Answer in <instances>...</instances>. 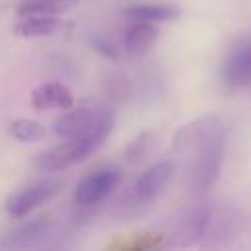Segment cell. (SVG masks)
<instances>
[{"mask_svg":"<svg viewBox=\"0 0 251 251\" xmlns=\"http://www.w3.org/2000/svg\"><path fill=\"white\" fill-rule=\"evenodd\" d=\"M98 147H100V143L88 135L63 139L61 145H55V147L43 151L41 155H37L35 167L43 173H57V171H63V169L82 161Z\"/></svg>","mask_w":251,"mask_h":251,"instance_id":"cell-3","label":"cell"},{"mask_svg":"<svg viewBox=\"0 0 251 251\" xmlns=\"http://www.w3.org/2000/svg\"><path fill=\"white\" fill-rule=\"evenodd\" d=\"M120 178H122L120 171L118 169H112V167L98 169V171L90 173L88 176H84L76 184L75 194H73L75 204L84 206V208H90V206L100 204L120 184Z\"/></svg>","mask_w":251,"mask_h":251,"instance_id":"cell-4","label":"cell"},{"mask_svg":"<svg viewBox=\"0 0 251 251\" xmlns=\"http://www.w3.org/2000/svg\"><path fill=\"white\" fill-rule=\"evenodd\" d=\"M10 135L22 143H31V141H39L45 137V126H41L39 122L35 120H29V118H20V120H14L8 127Z\"/></svg>","mask_w":251,"mask_h":251,"instance_id":"cell-15","label":"cell"},{"mask_svg":"<svg viewBox=\"0 0 251 251\" xmlns=\"http://www.w3.org/2000/svg\"><path fill=\"white\" fill-rule=\"evenodd\" d=\"M114 127V114L108 108H78L65 114L55 124V133L61 139H71L78 135H90L98 143H104Z\"/></svg>","mask_w":251,"mask_h":251,"instance_id":"cell-2","label":"cell"},{"mask_svg":"<svg viewBox=\"0 0 251 251\" xmlns=\"http://www.w3.org/2000/svg\"><path fill=\"white\" fill-rule=\"evenodd\" d=\"M88 43H90V47L94 49V51H98L102 57H106V59H116L120 53H118V49L108 41V39H104V37H100V35H90L88 37Z\"/></svg>","mask_w":251,"mask_h":251,"instance_id":"cell-17","label":"cell"},{"mask_svg":"<svg viewBox=\"0 0 251 251\" xmlns=\"http://www.w3.org/2000/svg\"><path fill=\"white\" fill-rule=\"evenodd\" d=\"M78 6V0H25L18 6V16H59Z\"/></svg>","mask_w":251,"mask_h":251,"instance_id":"cell-14","label":"cell"},{"mask_svg":"<svg viewBox=\"0 0 251 251\" xmlns=\"http://www.w3.org/2000/svg\"><path fill=\"white\" fill-rule=\"evenodd\" d=\"M224 82L229 88H245L251 78V45L247 39L235 43L222 67Z\"/></svg>","mask_w":251,"mask_h":251,"instance_id":"cell-7","label":"cell"},{"mask_svg":"<svg viewBox=\"0 0 251 251\" xmlns=\"http://www.w3.org/2000/svg\"><path fill=\"white\" fill-rule=\"evenodd\" d=\"M69 27L71 24L55 16H22V20L14 25V31L22 37H47Z\"/></svg>","mask_w":251,"mask_h":251,"instance_id":"cell-10","label":"cell"},{"mask_svg":"<svg viewBox=\"0 0 251 251\" xmlns=\"http://www.w3.org/2000/svg\"><path fill=\"white\" fill-rule=\"evenodd\" d=\"M157 33L159 31L153 25V22H135L133 25L127 27L126 37H124V49H126V53H129V55H141L157 39Z\"/></svg>","mask_w":251,"mask_h":251,"instance_id":"cell-11","label":"cell"},{"mask_svg":"<svg viewBox=\"0 0 251 251\" xmlns=\"http://www.w3.org/2000/svg\"><path fill=\"white\" fill-rule=\"evenodd\" d=\"M173 173H175V165L171 161H163V163H157L151 169H147L135 182L137 200H141V202L153 200L167 186V182L171 180Z\"/></svg>","mask_w":251,"mask_h":251,"instance_id":"cell-8","label":"cell"},{"mask_svg":"<svg viewBox=\"0 0 251 251\" xmlns=\"http://www.w3.org/2000/svg\"><path fill=\"white\" fill-rule=\"evenodd\" d=\"M210 222H212V210H210V206H206V204L192 206L186 212L184 220H182V235H184V239L186 241H196V239L204 237Z\"/></svg>","mask_w":251,"mask_h":251,"instance_id":"cell-13","label":"cell"},{"mask_svg":"<svg viewBox=\"0 0 251 251\" xmlns=\"http://www.w3.org/2000/svg\"><path fill=\"white\" fill-rule=\"evenodd\" d=\"M57 231V222L53 218H37L25 224L16 226L8 233L2 235L0 247H31L49 239Z\"/></svg>","mask_w":251,"mask_h":251,"instance_id":"cell-6","label":"cell"},{"mask_svg":"<svg viewBox=\"0 0 251 251\" xmlns=\"http://www.w3.org/2000/svg\"><path fill=\"white\" fill-rule=\"evenodd\" d=\"M173 147L186 163L192 188L204 192L218 180L222 171L226 126L216 114H204L176 133Z\"/></svg>","mask_w":251,"mask_h":251,"instance_id":"cell-1","label":"cell"},{"mask_svg":"<svg viewBox=\"0 0 251 251\" xmlns=\"http://www.w3.org/2000/svg\"><path fill=\"white\" fill-rule=\"evenodd\" d=\"M124 14L133 22H169L178 18V8L171 4H135L126 8Z\"/></svg>","mask_w":251,"mask_h":251,"instance_id":"cell-12","label":"cell"},{"mask_svg":"<svg viewBox=\"0 0 251 251\" xmlns=\"http://www.w3.org/2000/svg\"><path fill=\"white\" fill-rule=\"evenodd\" d=\"M155 139H153V133L151 131H141L127 147H126V159L129 163H137L141 161L145 155L151 153V147H153Z\"/></svg>","mask_w":251,"mask_h":251,"instance_id":"cell-16","label":"cell"},{"mask_svg":"<svg viewBox=\"0 0 251 251\" xmlns=\"http://www.w3.org/2000/svg\"><path fill=\"white\" fill-rule=\"evenodd\" d=\"M31 104L35 110H67L73 106V92L61 82H43L31 92Z\"/></svg>","mask_w":251,"mask_h":251,"instance_id":"cell-9","label":"cell"},{"mask_svg":"<svg viewBox=\"0 0 251 251\" xmlns=\"http://www.w3.org/2000/svg\"><path fill=\"white\" fill-rule=\"evenodd\" d=\"M59 186L61 184L57 180H39V182L27 184L20 190H14L6 198L4 210L10 218H24L39 204L51 200L59 192Z\"/></svg>","mask_w":251,"mask_h":251,"instance_id":"cell-5","label":"cell"}]
</instances>
